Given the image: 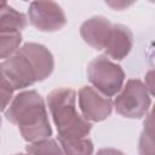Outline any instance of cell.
I'll use <instances>...</instances> for the list:
<instances>
[{
    "label": "cell",
    "instance_id": "cell-1",
    "mask_svg": "<svg viewBox=\"0 0 155 155\" xmlns=\"http://www.w3.org/2000/svg\"><path fill=\"white\" fill-rule=\"evenodd\" d=\"M5 117L18 127L22 138L28 143L52 136L45 101L35 90L16 94L5 109Z\"/></svg>",
    "mask_w": 155,
    "mask_h": 155
},
{
    "label": "cell",
    "instance_id": "cell-2",
    "mask_svg": "<svg viewBox=\"0 0 155 155\" xmlns=\"http://www.w3.org/2000/svg\"><path fill=\"white\" fill-rule=\"evenodd\" d=\"M46 102L58 137L81 138L90 134L92 122L87 121L79 113L76 107V92L73 88L58 87L48 93Z\"/></svg>",
    "mask_w": 155,
    "mask_h": 155
},
{
    "label": "cell",
    "instance_id": "cell-3",
    "mask_svg": "<svg viewBox=\"0 0 155 155\" xmlns=\"http://www.w3.org/2000/svg\"><path fill=\"white\" fill-rule=\"evenodd\" d=\"M86 74L93 88L108 98L120 92L126 79L122 67L104 54L93 58L88 63Z\"/></svg>",
    "mask_w": 155,
    "mask_h": 155
},
{
    "label": "cell",
    "instance_id": "cell-4",
    "mask_svg": "<svg viewBox=\"0 0 155 155\" xmlns=\"http://www.w3.org/2000/svg\"><path fill=\"white\" fill-rule=\"evenodd\" d=\"M151 105V94L139 79H130L121 87L113 101L115 111L126 119L139 120L144 117Z\"/></svg>",
    "mask_w": 155,
    "mask_h": 155
},
{
    "label": "cell",
    "instance_id": "cell-5",
    "mask_svg": "<svg viewBox=\"0 0 155 155\" xmlns=\"http://www.w3.org/2000/svg\"><path fill=\"white\" fill-rule=\"evenodd\" d=\"M29 23L44 33L61 30L67 24L63 8L54 1H33L28 7Z\"/></svg>",
    "mask_w": 155,
    "mask_h": 155
},
{
    "label": "cell",
    "instance_id": "cell-6",
    "mask_svg": "<svg viewBox=\"0 0 155 155\" xmlns=\"http://www.w3.org/2000/svg\"><path fill=\"white\" fill-rule=\"evenodd\" d=\"M0 64L4 75L15 90H24L39 82L38 71L33 62L21 48Z\"/></svg>",
    "mask_w": 155,
    "mask_h": 155
},
{
    "label": "cell",
    "instance_id": "cell-7",
    "mask_svg": "<svg viewBox=\"0 0 155 155\" xmlns=\"http://www.w3.org/2000/svg\"><path fill=\"white\" fill-rule=\"evenodd\" d=\"M81 115L90 122L107 120L113 111V101L91 86H84L78 94Z\"/></svg>",
    "mask_w": 155,
    "mask_h": 155
},
{
    "label": "cell",
    "instance_id": "cell-8",
    "mask_svg": "<svg viewBox=\"0 0 155 155\" xmlns=\"http://www.w3.org/2000/svg\"><path fill=\"white\" fill-rule=\"evenodd\" d=\"M133 47V33L132 30L120 23L111 25L104 52L108 58L115 61H122L128 56Z\"/></svg>",
    "mask_w": 155,
    "mask_h": 155
},
{
    "label": "cell",
    "instance_id": "cell-9",
    "mask_svg": "<svg viewBox=\"0 0 155 155\" xmlns=\"http://www.w3.org/2000/svg\"><path fill=\"white\" fill-rule=\"evenodd\" d=\"M113 23L103 16H93L85 21L80 27V35L82 40L92 48L104 50Z\"/></svg>",
    "mask_w": 155,
    "mask_h": 155
},
{
    "label": "cell",
    "instance_id": "cell-10",
    "mask_svg": "<svg viewBox=\"0 0 155 155\" xmlns=\"http://www.w3.org/2000/svg\"><path fill=\"white\" fill-rule=\"evenodd\" d=\"M19 48L33 62L38 71L39 81L46 80L52 74L54 69V58L51 51L45 45L38 44V42H25Z\"/></svg>",
    "mask_w": 155,
    "mask_h": 155
},
{
    "label": "cell",
    "instance_id": "cell-11",
    "mask_svg": "<svg viewBox=\"0 0 155 155\" xmlns=\"http://www.w3.org/2000/svg\"><path fill=\"white\" fill-rule=\"evenodd\" d=\"M28 25V17L10 6L0 7V33H21Z\"/></svg>",
    "mask_w": 155,
    "mask_h": 155
},
{
    "label": "cell",
    "instance_id": "cell-12",
    "mask_svg": "<svg viewBox=\"0 0 155 155\" xmlns=\"http://www.w3.org/2000/svg\"><path fill=\"white\" fill-rule=\"evenodd\" d=\"M58 143L64 155H92L94 147L88 137L81 138H63L58 137Z\"/></svg>",
    "mask_w": 155,
    "mask_h": 155
},
{
    "label": "cell",
    "instance_id": "cell-13",
    "mask_svg": "<svg viewBox=\"0 0 155 155\" xmlns=\"http://www.w3.org/2000/svg\"><path fill=\"white\" fill-rule=\"evenodd\" d=\"M138 153L139 155H155L154 132H153V113L151 111H149L145 115L143 130L140 132L139 142H138Z\"/></svg>",
    "mask_w": 155,
    "mask_h": 155
},
{
    "label": "cell",
    "instance_id": "cell-14",
    "mask_svg": "<svg viewBox=\"0 0 155 155\" xmlns=\"http://www.w3.org/2000/svg\"><path fill=\"white\" fill-rule=\"evenodd\" d=\"M25 151L28 155H64L59 143L53 138H45L28 143Z\"/></svg>",
    "mask_w": 155,
    "mask_h": 155
},
{
    "label": "cell",
    "instance_id": "cell-15",
    "mask_svg": "<svg viewBox=\"0 0 155 155\" xmlns=\"http://www.w3.org/2000/svg\"><path fill=\"white\" fill-rule=\"evenodd\" d=\"M22 44L21 33H0V61L13 56Z\"/></svg>",
    "mask_w": 155,
    "mask_h": 155
},
{
    "label": "cell",
    "instance_id": "cell-16",
    "mask_svg": "<svg viewBox=\"0 0 155 155\" xmlns=\"http://www.w3.org/2000/svg\"><path fill=\"white\" fill-rule=\"evenodd\" d=\"M13 92L15 88L4 75L0 64V111H5V109L8 107L10 102L13 98Z\"/></svg>",
    "mask_w": 155,
    "mask_h": 155
},
{
    "label": "cell",
    "instance_id": "cell-17",
    "mask_svg": "<svg viewBox=\"0 0 155 155\" xmlns=\"http://www.w3.org/2000/svg\"><path fill=\"white\" fill-rule=\"evenodd\" d=\"M105 4L108 6H110L113 10H117V11H122L125 8H127L128 6H131L133 4V1H124V0H116V1H105Z\"/></svg>",
    "mask_w": 155,
    "mask_h": 155
},
{
    "label": "cell",
    "instance_id": "cell-18",
    "mask_svg": "<svg viewBox=\"0 0 155 155\" xmlns=\"http://www.w3.org/2000/svg\"><path fill=\"white\" fill-rule=\"evenodd\" d=\"M96 155H126V154H124L121 150H119V149H114V148H102V149H99L97 153H96Z\"/></svg>",
    "mask_w": 155,
    "mask_h": 155
},
{
    "label": "cell",
    "instance_id": "cell-19",
    "mask_svg": "<svg viewBox=\"0 0 155 155\" xmlns=\"http://www.w3.org/2000/svg\"><path fill=\"white\" fill-rule=\"evenodd\" d=\"M145 82H143L147 87V90L149 91V93L153 96V70H149L147 74H145Z\"/></svg>",
    "mask_w": 155,
    "mask_h": 155
},
{
    "label": "cell",
    "instance_id": "cell-20",
    "mask_svg": "<svg viewBox=\"0 0 155 155\" xmlns=\"http://www.w3.org/2000/svg\"><path fill=\"white\" fill-rule=\"evenodd\" d=\"M5 4H6V2H5V1H0V7H2V6H4V5H5Z\"/></svg>",
    "mask_w": 155,
    "mask_h": 155
},
{
    "label": "cell",
    "instance_id": "cell-21",
    "mask_svg": "<svg viewBox=\"0 0 155 155\" xmlns=\"http://www.w3.org/2000/svg\"><path fill=\"white\" fill-rule=\"evenodd\" d=\"M13 155H28V154H24V153H17V154H13Z\"/></svg>",
    "mask_w": 155,
    "mask_h": 155
},
{
    "label": "cell",
    "instance_id": "cell-22",
    "mask_svg": "<svg viewBox=\"0 0 155 155\" xmlns=\"http://www.w3.org/2000/svg\"><path fill=\"white\" fill-rule=\"evenodd\" d=\"M0 127H1V116H0Z\"/></svg>",
    "mask_w": 155,
    "mask_h": 155
}]
</instances>
